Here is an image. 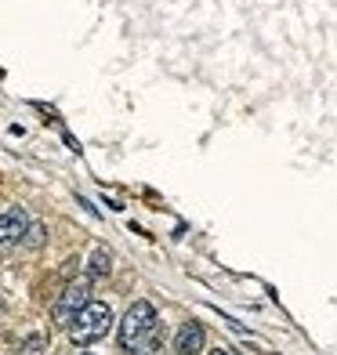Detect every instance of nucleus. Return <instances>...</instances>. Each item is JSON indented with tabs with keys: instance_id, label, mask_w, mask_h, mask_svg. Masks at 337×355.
<instances>
[{
	"instance_id": "nucleus-8",
	"label": "nucleus",
	"mask_w": 337,
	"mask_h": 355,
	"mask_svg": "<svg viewBox=\"0 0 337 355\" xmlns=\"http://www.w3.org/2000/svg\"><path fill=\"white\" fill-rule=\"evenodd\" d=\"M40 348H44V337H29L26 341V355H40Z\"/></svg>"
},
{
	"instance_id": "nucleus-4",
	"label": "nucleus",
	"mask_w": 337,
	"mask_h": 355,
	"mask_svg": "<svg viewBox=\"0 0 337 355\" xmlns=\"http://www.w3.org/2000/svg\"><path fill=\"white\" fill-rule=\"evenodd\" d=\"M29 229V218L22 207H8L0 214V247H11V243H22V236Z\"/></svg>"
},
{
	"instance_id": "nucleus-7",
	"label": "nucleus",
	"mask_w": 337,
	"mask_h": 355,
	"mask_svg": "<svg viewBox=\"0 0 337 355\" xmlns=\"http://www.w3.org/2000/svg\"><path fill=\"white\" fill-rule=\"evenodd\" d=\"M22 239H26L29 247H40V243H44V225H29Z\"/></svg>"
},
{
	"instance_id": "nucleus-11",
	"label": "nucleus",
	"mask_w": 337,
	"mask_h": 355,
	"mask_svg": "<svg viewBox=\"0 0 337 355\" xmlns=\"http://www.w3.org/2000/svg\"><path fill=\"white\" fill-rule=\"evenodd\" d=\"M0 312H4V304H0Z\"/></svg>"
},
{
	"instance_id": "nucleus-3",
	"label": "nucleus",
	"mask_w": 337,
	"mask_h": 355,
	"mask_svg": "<svg viewBox=\"0 0 337 355\" xmlns=\"http://www.w3.org/2000/svg\"><path fill=\"white\" fill-rule=\"evenodd\" d=\"M84 304H87V279L69 283V286L58 294V301L51 304V319H55V327L66 330L69 322H73V315H76L80 309H84Z\"/></svg>"
},
{
	"instance_id": "nucleus-10",
	"label": "nucleus",
	"mask_w": 337,
	"mask_h": 355,
	"mask_svg": "<svg viewBox=\"0 0 337 355\" xmlns=\"http://www.w3.org/2000/svg\"><path fill=\"white\" fill-rule=\"evenodd\" d=\"M84 355H94V352H84Z\"/></svg>"
},
{
	"instance_id": "nucleus-9",
	"label": "nucleus",
	"mask_w": 337,
	"mask_h": 355,
	"mask_svg": "<svg viewBox=\"0 0 337 355\" xmlns=\"http://www.w3.org/2000/svg\"><path fill=\"white\" fill-rule=\"evenodd\" d=\"M211 355H236V352H232V348H214Z\"/></svg>"
},
{
	"instance_id": "nucleus-6",
	"label": "nucleus",
	"mask_w": 337,
	"mask_h": 355,
	"mask_svg": "<svg viewBox=\"0 0 337 355\" xmlns=\"http://www.w3.org/2000/svg\"><path fill=\"white\" fill-rule=\"evenodd\" d=\"M109 268H112V257L105 247H94L91 250V276H109Z\"/></svg>"
},
{
	"instance_id": "nucleus-5",
	"label": "nucleus",
	"mask_w": 337,
	"mask_h": 355,
	"mask_svg": "<svg viewBox=\"0 0 337 355\" xmlns=\"http://www.w3.org/2000/svg\"><path fill=\"white\" fill-rule=\"evenodd\" d=\"M207 345V334L200 322H182L178 337H174V355H200Z\"/></svg>"
},
{
	"instance_id": "nucleus-1",
	"label": "nucleus",
	"mask_w": 337,
	"mask_h": 355,
	"mask_svg": "<svg viewBox=\"0 0 337 355\" xmlns=\"http://www.w3.org/2000/svg\"><path fill=\"white\" fill-rule=\"evenodd\" d=\"M156 330H159L156 309L149 301H135L120 322V348L131 355H146L156 348Z\"/></svg>"
},
{
	"instance_id": "nucleus-2",
	"label": "nucleus",
	"mask_w": 337,
	"mask_h": 355,
	"mask_svg": "<svg viewBox=\"0 0 337 355\" xmlns=\"http://www.w3.org/2000/svg\"><path fill=\"white\" fill-rule=\"evenodd\" d=\"M112 327V309L105 301H87L84 309H80L69 322V341L73 345H94V341H102V337L109 334Z\"/></svg>"
}]
</instances>
